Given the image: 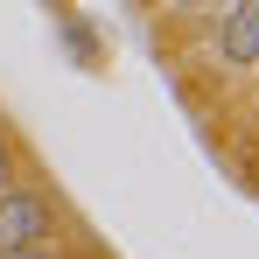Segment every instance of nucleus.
Masks as SVG:
<instances>
[{
    "label": "nucleus",
    "mask_w": 259,
    "mask_h": 259,
    "mask_svg": "<svg viewBox=\"0 0 259 259\" xmlns=\"http://www.w3.org/2000/svg\"><path fill=\"white\" fill-rule=\"evenodd\" d=\"M7 182H14V161H7V147H0V189H7Z\"/></svg>",
    "instance_id": "obj_3"
},
{
    "label": "nucleus",
    "mask_w": 259,
    "mask_h": 259,
    "mask_svg": "<svg viewBox=\"0 0 259 259\" xmlns=\"http://www.w3.org/2000/svg\"><path fill=\"white\" fill-rule=\"evenodd\" d=\"M0 259H42V245H21V252H0Z\"/></svg>",
    "instance_id": "obj_4"
},
{
    "label": "nucleus",
    "mask_w": 259,
    "mask_h": 259,
    "mask_svg": "<svg viewBox=\"0 0 259 259\" xmlns=\"http://www.w3.org/2000/svg\"><path fill=\"white\" fill-rule=\"evenodd\" d=\"M189 7H203V0H189Z\"/></svg>",
    "instance_id": "obj_5"
},
{
    "label": "nucleus",
    "mask_w": 259,
    "mask_h": 259,
    "mask_svg": "<svg viewBox=\"0 0 259 259\" xmlns=\"http://www.w3.org/2000/svg\"><path fill=\"white\" fill-rule=\"evenodd\" d=\"M224 56L231 63L259 56V0H231V14H224Z\"/></svg>",
    "instance_id": "obj_2"
},
{
    "label": "nucleus",
    "mask_w": 259,
    "mask_h": 259,
    "mask_svg": "<svg viewBox=\"0 0 259 259\" xmlns=\"http://www.w3.org/2000/svg\"><path fill=\"white\" fill-rule=\"evenodd\" d=\"M42 238H49V203L28 189H0V252L42 245Z\"/></svg>",
    "instance_id": "obj_1"
}]
</instances>
